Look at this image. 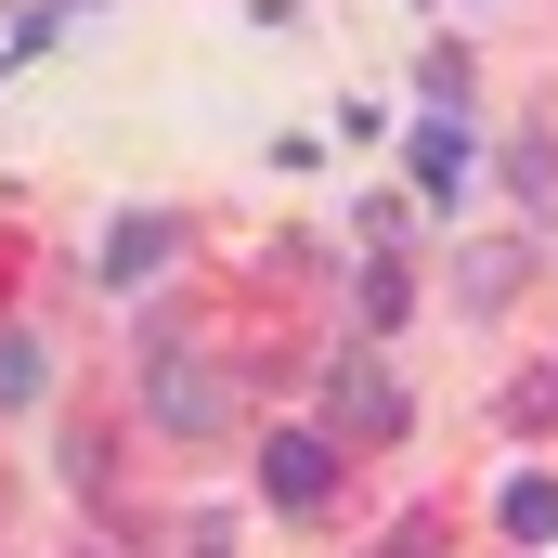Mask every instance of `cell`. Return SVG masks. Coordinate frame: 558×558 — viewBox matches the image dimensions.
<instances>
[{
    "label": "cell",
    "mask_w": 558,
    "mask_h": 558,
    "mask_svg": "<svg viewBox=\"0 0 558 558\" xmlns=\"http://www.w3.org/2000/svg\"><path fill=\"white\" fill-rule=\"evenodd\" d=\"M507 286H520V247H468V299H481V312H494Z\"/></svg>",
    "instance_id": "cell-9"
},
{
    "label": "cell",
    "mask_w": 558,
    "mask_h": 558,
    "mask_svg": "<svg viewBox=\"0 0 558 558\" xmlns=\"http://www.w3.org/2000/svg\"><path fill=\"white\" fill-rule=\"evenodd\" d=\"M39 377H52V364H39V338H26V325H0V416H13Z\"/></svg>",
    "instance_id": "cell-6"
},
{
    "label": "cell",
    "mask_w": 558,
    "mask_h": 558,
    "mask_svg": "<svg viewBox=\"0 0 558 558\" xmlns=\"http://www.w3.org/2000/svg\"><path fill=\"white\" fill-rule=\"evenodd\" d=\"M325 416H338V428H364V441H390V428H403V377L351 351V364H325Z\"/></svg>",
    "instance_id": "cell-2"
},
{
    "label": "cell",
    "mask_w": 558,
    "mask_h": 558,
    "mask_svg": "<svg viewBox=\"0 0 558 558\" xmlns=\"http://www.w3.org/2000/svg\"><path fill=\"white\" fill-rule=\"evenodd\" d=\"M325 481H338V441L325 428H274L260 441V494L274 507H325Z\"/></svg>",
    "instance_id": "cell-3"
},
{
    "label": "cell",
    "mask_w": 558,
    "mask_h": 558,
    "mask_svg": "<svg viewBox=\"0 0 558 558\" xmlns=\"http://www.w3.org/2000/svg\"><path fill=\"white\" fill-rule=\"evenodd\" d=\"M169 247H182V234H169L156 208H131V221L105 234V286H143V274H169Z\"/></svg>",
    "instance_id": "cell-4"
},
{
    "label": "cell",
    "mask_w": 558,
    "mask_h": 558,
    "mask_svg": "<svg viewBox=\"0 0 558 558\" xmlns=\"http://www.w3.org/2000/svg\"><path fill=\"white\" fill-rule=\"evenodd\" d=\"M351 299H364V325H403V312H416V286H403V260H364V286H351Z\"/></svg>",
    "instance_id": "cell-7"
},
{
    "label": "cell",
    "mask_w": 558,
    "mask_h": 558,
    "mask_svg": "<svg viewBox=\"0 0 558 558\" xmlns=\"http://www.w3.org/2000/svg\"><path fill=\"white\" fill-rule=\"evenodd\" d=\"M143 416L169 428V441H208V428L234 416V390H221L208 364H182V325H156V338H143Z\"/></svg>",
    "instance_id": "cell-1"
},
{
    "label": "cell",
    "mask_w": 558,
    "mask_h": 558,
    "mask_svg": "<svg viewBox=\"0 0 558 558\" xmlns=\"http://www.w3.org/2000/svg\"><path fill=\"white\" fill-rule=\"evenodd\" d=\"M454 182H468V131L441 118V131H416V195H441V208H454Z\"/></svg>",
    "instance_id": "cell-5"
},
{
    "label": "cell",
    "mask_w": 558,
    "mask_h": 558,
    "mask_svg": "<svg viewBox=\"0 0 558 558\" xmlns=\"http://www.w3.org/2000/svg\"><path fill=\"white\" fill-rule=\"evenodd\" d=\"M507 533L546 546V533H558V481H507Z\"/></svg>",
    "instance_id": "cell-8"
}]
</instances>
